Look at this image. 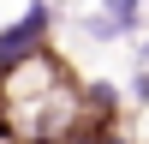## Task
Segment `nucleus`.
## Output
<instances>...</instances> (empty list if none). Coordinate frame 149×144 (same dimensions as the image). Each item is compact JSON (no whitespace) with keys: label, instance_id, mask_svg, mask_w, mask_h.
<instances>
[{"label":"nucleus","instance_id":"obj_1","mask_svg":"<svg viewBox=\"0 0 149 144\" xmlns=\"http://www.w3.org/2000/svg\"><path fill=\"white\" fill-rule=\"evenodd\" d=\"M0 120H6L12 144H90L84 120H95V108L78 96L60 60L24 54L0 84Z\"/></svg>","mask_w":149,"mask_h":144}]
</instances>
